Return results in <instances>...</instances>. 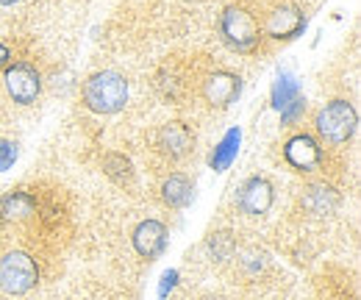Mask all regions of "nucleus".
Returning a JSON list of instances; mask_svg holds the SVG:
<instances>
[{"instance_id": "a211bd4d", "label": "nucleus", "mask_w": 361, "mask_h": 300, "mask_svg": "<svg viewBox=\"0 0 361 300\" xmlns=\"http://www.w3.org/2000/svg\"><path fill=\"white\" fill-rule=\"evenodd\" d=\"M17 142L11 139H0V172H6L14 162H17Z\"/></svg>"}, {"instance_id": "4468645a", "label": "nucleus", "mask_w": 361, "mask_h": 300, "mask_svg": "<svg viewBox=\"0 0 361 300\" xmlns=\"http://www.w3.org/2000/svg\"><path fill=\"white\" fill-rule=\"evenodd\" d=\"M239 139H242V133H239V128H231L223 136V142L214 148V153H212V167L214 170H226V167H231V162L236 159V150H239Z\"/></svg>"}, {"instance_id": "2eb2a0df", "label": "nucleus", "mask_w": 361, "mask_h": 300, "mask_svg": "<svg viewBox=\"0 0 361 300\" xmlns=\"http://www.w3.org/2000/svg\"><path fill=\"white\" fill-rule=\"evenodd\" d=\"M298 92H300V89H298V81H295L289 73H281L275 86H272V106H275L278 112H283L289 103H295V100L300 97Z\"/></svg>"}, {"instance_id": "f8f14e48", "label": "nucleus", "mask_w": 361, "mask_h": 300, "mask_svg": "<svg viewBox=\"0 0 361 300\" xmlns=\"http://www.w3.org/2000/svg\"><path fill=\"white\" fill-rule=\"evenodd\" d=\"M192 195H195V189H192L189 178H183V175H170V178L164 181V186H161V198H164V203L173 206V209L189 206V203H192Z\"/></svg>"}, {"instance_id": "6e6552de", "label": "nucleus", "mask_w": 361, "mask_h": 300, "mask_svg": "<svg viewBox=\"0 0 361 300\" xmlns=\"http://www.w3.org/2000/svg\"><path fill=\"white\" fill-rule=\"evenodd\" d=\"M239 206L253 217L267 215L272 206L270 181H264V178H247V181L242 184V192H239Z\"/></svg>"}, {"instance_id": "9d476101", "label": "nucleus", "mask_w": 361, "mask_h": 300, "mask_svg": "<svg viewBox=\"0 0 361 300\" xmlns=\"http://www.w3.org/2000/svg\"><path fill=\"white\" fill-rule=\"evenodd\" d=\"M239 89H242V81L233 73H214L203 86V95L212 106L226 109L228 103H233L239 97Z\"/></svg>"}, {"instance_id": "423d86ee", "label": "nucleus", "mask_w": 361, "mask_h": 300, "mask_svg": "<svg viewBox=\"0 0 361 300\" xmlns=\"http://www.w3.org/2000/svg\"><path fill=\"white\" fill-rule=\"evenodd\" d=\"M306 28V17L298 6H278L267 17V34L275 40H292Z\"/></svg>"}, {"instance_id": "f3484780", "label": "nucleus", "mask_w": 361, "mask_h": 300, "mask_svg": "<svg viewBox=\"0 0 361 300\" xmlns=\"http://www.w3.org/2000/svg\"><path fill=\"white\" fill-rule=\"evenodd\" d=\"M106 172L117 181H126V178H131V162L126 156L111 153V156H106Z\"/></svg>"}, {"instance_id": "f03ea898", "label": "nucleus", "mask_w": 361, "mask_h": 300, "mask_svg": "<svg viewBox=\"0 0 361 300\" xmlns=\"http://www.w3.org/2000/svg\"><path fill=\"white\" fill-rule=\"evenodd\" d=\"M220 34L233 50L239 53H250L259 40H262V31L253 20V14H247L245 8H236V6H228L220 17Z\"/></svg>"}, {"instance_id": "0eeeda50", "label": "nucleus", "mask_w": 361, "mask_h": 300, "mask_svg": "<svg viewBox=\"0 0 361 300\" xmlns=\"http://www.w3.org/2000/svg\"><path fill=\"white\" fill-rule=\"evenodd\" d=\"M283 159L295 167V170L300 172H312L319 167V148H317V142L312 136H306V133H300V136H292L289 142H286V148H283Z\"/></svg>"}, {"instance_id": "4be33fe9", "label": "nucleus", "mask_w": 361, "mask_h": 300, "mask_svg": "<svg viewBox=\"0 0 361 300\" xmlns=\"http://www.w3.org/2000/svg\"><path fill=\"white\" fill-rule=\"evenodd\" d=\"M11 3H17V0H0V6H11Z\"/></svg>"}, {"instance_id": "1a4fd4ad", "label": "nucleus", "mask_w": 361, "mask_h": 300, "mask_svg": "<svg viewBox=\"0 0 361 300\" xmlns=\"http://www.w3.org/2000/svg\"><path fill=\"white\" fill-rule=\"evenodd\" d=\"M167 245V228L159 222V220H145L139 222L134 231V248L139 256L153 258L159 256Z\"/></svg>"}, {"instance_id": "f257e3e1", "label": "nucleus", "mask_w": 361, "mask_h": 300, "mask_svg": "<svg viewBox=\"0 0 361 300\" xmlns=\"http://www.w3.org/2000/svg\"><path fill=\"white\" fill-rule=\"evenodd\" d=\"M84 103L97 114H114L128 103V81L114 70L94 73L84 86Z\"/></svg>"}, {"instance_id": "39448f33", "label": "nucleus", "mask_w": 361, "mask_h": 300, "mask_svg": "<svg viewBox=\"0 0 361 300\" xmlns=\"http://www.w3.org/2000/svg\"><path fill=\"white\" fill-rule=\"evenodd\" d=\"M6 89L8 95L14 97V103H34L39 97V89H42V81H39V73L31 67V64H14L6 70Z\"/></svg>"}, {"instance_id": "7ed1b4c3", "label": "nucleus", "mask_w": 361, "mask_h": 300, "mask_svg": "<svg viewBox=\"0 0 361 300\" xmlns=\"http://www.w3.org/2000/svg\"><path fill=\"white\" fill-rule=\"evenodd\" d=\"M356 109L348 100H331L319 114H317V131L322 139L331 145H342L353 136L356 131Z\"/></svg>"}, {"instance_id": "9b49d317", "label": "nucleus", "mask_w": 361, "mask_h": 300, "mask_svg": "<svg viewBox=\"0 0 361 300\" xmlns=\"http://www.w3.org/2000/svg\"><path fill=\"white\" fill-rule=\"evenodd\" d=\"M192 142H195V136H192V131L186 128L183 123H167L164 128L159 131V148L164 153H170V156L189 153L192 150Z\"/></svg>"}, {"instance_id": "6ab92c4d", "label": "nucleus", "mask_w": 361, "mask_h": 300, "mask_svg": "<svg viewBox=\"0 0 361 300\" xmlns=\"http://www.w3.org/2000/svg\"><path fill=\"white\" fill-rule=\"evenodd\" d=\"M303 109H306V106H303V100H300V97H298L295 103H289V106H286V109L281 112V117H283V123H286V126H292V123H295V120L300 117V112H303Z\"/></svg>"}, {"instance_id": "ddd939ff", "label": "nucleus", "mask_w": 361, "mask_h": 300, "mask_svg": "<svg viewBox=\"0 0 361 300\" xmlns=\"http://www.w3.org/2000/svg\"><path fill=\"white\" fill-rule=\"evenodd\" d=\"M28 215H34V200L25 192H8L0 200V217L3 220H25Z\"/></svg>"}, {"instance_id": "20e7f679", "label": "nucleus", "mask_w": 361, "mask_h": 300, "mask_svg": "<svg viewBox=\"0 0 361 300\" xmlns=\"http://www.w3.org/2000/svg\"><path fill=\"white\" fill-rule=\"evenodd\" d=\"M37 278H39L37 264L28 253L14 251V253H6L0 258V289L3 292L23 295L37 284Z\"/></svg>"}, {"instance_id": "412c9836", "label": "nucleus", "mask_w": 361, "mask_h": 300, "mask_svg": "<svg viewBox=\"0 0 361 300\" xmlns=\"http://www.w3.org/2000/svg\"><path fill=\"white\" fill-rule=\"evenodd\" d=\"M6 61H8V47H6V44H0V67H3Z\"/></svg>"}, {"instance_id": "dca6fc26", "label": "nucleus", "mask_w": 361, "mask_h": 300, "mask_svg": "<svg viewBox=\"0 0 361 300\" xmlns=\"http://www.w3.org/2000/svg\"><path fill=\"white\" fill-rule=\"evenodd\" d=\"M306 206H312L317 215H322V212H328V209L336 206V198L325 186H312L309 189V198H306Z\"/></svg>"}, {"instance_id": "aec40b11", "label": "nucleus", "mask_w": 361, "mask_h": 300, "mask_svg": "<svg viewBox=\"0 0 361 300\" xmlns=\"http://www.w3.org/2000/svg\"><path fill=\"white\" fill-rule=\"evenodd\" d=\"M176 281H178V272L176 270H170V272H164V278H161V289H159V295L161 298H167V292L176 287Z\"/></svg>"}]
</instances>
